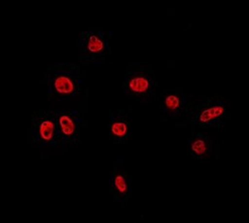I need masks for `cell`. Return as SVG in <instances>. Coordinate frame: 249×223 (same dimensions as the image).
Masks as SVG:
<instances>
[{
	"label": "cell",
	"mask_w": 249,
	"mask_h": 223,
	"mask_svg": "<svg viewBox=\"0 0 249 223\" xmlns=\"http://www.w3.org/2000/svg\"><path fill=\"white\" fill-rule=\"evenodd\" d=\"M45 83L49 99L78 97L81 86L80 67L71 64L54 65L45 74Z\"/></svg>",
	"instance_id": "1"
},
{
	"label": "cell",
	"mask_w": 249,
	"mask_h": 223,
	"mask_svg": "<svg viewBox=\"0 0 249 223\" xmlns=\"http://www.w3.org/2000/svg\"><path fill=\"white\" fill-rule=\"evenodd\" d=\"M188 111L194 130L218 129L224 124L228 104L217 97H209L201 100L196 106H190Z\"/></svg>",
	"instance_id": "2"
},
{
	"label": "cell",
	"mask_w": 249,
	"mask_h": 223,
	"mask_svg": "<svg viewBox=\"0 0 249 223\" xmlns=\"http://www.w3.org/2000/svg\"><path fill=\"white\" fill-rule=\"evenodd\" d=\"M124 92L130 99L146 103L155 95L157 76L153 68L147 64H132L127 71Z\"/></svg>",
	"instance_id": "3"
},
{
	"label": "cell",
	"mask_w": 249,
	"mask_h": 223,
	"mask_svg": "<svg viewBox=\"0 0 249 223\" xmlns=\"http://www.w3.org/2000/svg\"><path fill=\"white\" fill-rule=\"evenodd\" d=\"M31 143L36 147L60 145L57 110L35 113L29 131Z\"/></svg>",
	"instance_id": "4"
},
{
	"label": "cell",
	"mask_w": 249,
	"mask_h": 223,
	"mask_svg": "<svg viewBox=\"0 0 249 223\" xmlns=\"http://www.w3.org/2000/svg\"><path fill=\"white\" fill-rule=\"evenodd\" d=\"M83 63H94L111 51V45L106 37L105 32L102 30H88L83 32L78 43Z\"/></svg>",
	"instance_id": "5"
},
{
	"label": "cell",
	"mask_w": 249,
	"mask_h": 223,
	"mask_svg": "<svg viewBox=\"0 0 249 223\" xmlns=\"http://www.w3.org/2000/svg\"><path fill=\"white\" fill-rule=\"evenodd\" d=\"M83 117L79 111L57 110V126L60 145L77 144L81 137Z\"/></svg>",
	"instance_id": "6"
},
{
	"label": "cell",
	"mask_w": 249,
	"mask_h": 223,
	"mask_svg": "<svg viewBox=\"0 0 249 223\" xmlns=\"http://www.w3.org/2000/svg\"><path fill=\"white\" fill-rule=\"evenodd\" d=\"M111 182L114 199L127 206L132 193V179L127 160L117 159L113 161Z\"/></svg>",
	"instance_id": "7"
},
{
	"label": "cell",
	"mask_w": 249,
	"mask_h": 223,
	"mask_svg": "<svg viewBox=\"0 0 249 223\" xmlns=\"http://www.w3.org/2000/svg\"><path fill=\"white\" fill-rule=\"evenodd\" d=\"M158 102L161 111L173 118L180 116L191 106L189 98L181 89L163 91L159 95Z\"/></svg>",
	"instance_id": "8"
},
{
	"label": "cell",
	"mask_w": 249,
	"mask_h": 223,
	"mask_svg": "<svg viewBox=\"0 0 249 223\" xmlns=\"http://www.w3.org/2000/svg\"><path fill=\"white\" fill-rule=\"evenodd\" d=\"M132 120L130 116L123 111L112 114L109 124V134L116 144H128L131 135Z\"/></svg>",
	"instance_id": "9"
},
{
	"label": "cell",
	"mask_w": 249,
	"mask_h": 223,
	"mask_svg": "<svg viewBox=\"0 0 249 223\" xmlns=\"http://www.w3.org/2000/svg\"><path fill=\"white\" fill-rule=\"evenodd\" d=\"M188 150L193 159H207L213 154V143L209 135H192L188 140Z\"/></svg>",
	"instance_id": "10"
}]
</instances>
